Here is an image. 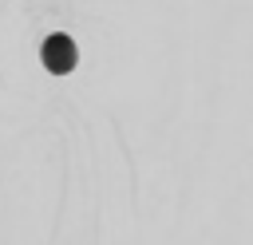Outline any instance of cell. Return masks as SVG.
Returning <instances> with one entry per match:
<instances>
[{
    "instance_id": "obj_1",
    "label": "cell",
    "mask_w": 253,
    "mask_h": 245,
    "mask_svg": "<svg viewBox=\"0 0 253 245\" xmlns=\"http://www.w3.org/2000/svg\"><path fill=\"white\" fill-rule=\"evenodd\" d=\"M47 63H51V71H67V67H71V43H67L63 36H55V40H51Z\"/></svg>"
}]
</instances>
